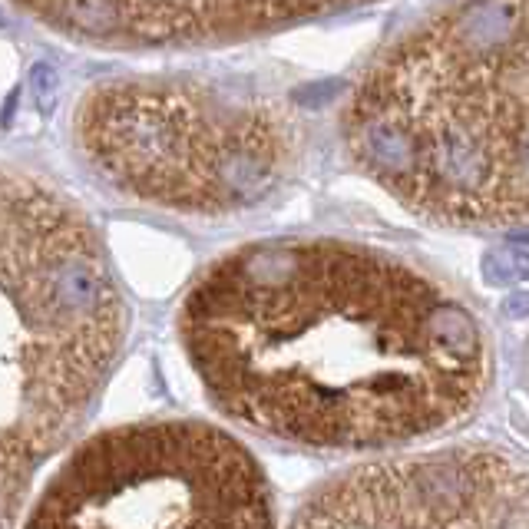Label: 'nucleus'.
Listing matches in <instances>:
<instances>
[{"label":"nucleus","instance_id":"f257e3e1","mask_svg":"<svg viewBox=\"0 0 529 529\" xmlns=\"http://www.w3.org/2000/svg\"><path fill=\"white\" fill-rule=\"evenodd\" d=\"M179 338L235 424L311 450H387L457 424L490 381L477 315L401 258L255 242L189 288Z\"/></svg>","mask_w":529,"mask_h":529},{"label":"nucleus","instance_id":"f03ea898","mask_svg":"<svg viewBox=\"0 0 529 529\" xmlns=\"http://www.w3.org/2000/svg\"><path fill=\"white\" fill-rule=\"evenodd\" d=\"M344 143L410 212L529 225V0H457L367 67Z\"/></svg>","mask_w":529,"mask_h":529},{"label":"nucleus","instance_id":"7ed1b4c3","mask_svg":"<svg viewBox=\"0 0 529 529\" xmlns=\"http://www.w3.org/2000/svg\"><path fill=\"white\" fill-rule=\"evenodd\" d=\"M126 338V305L83 212L4 176V513L67 440Z\"/></svg>","mask_w":529,"mask_h":529},{"label":"nucleus","instance_id":"20e7f679","mask_svg":"<svg viewBox=\"0 0 529 529\" xmlns=\"http://www.w3.org/2000/svg\"><path fill=\"white\" fill-rule=\"evenodd\" d=\"M90 169L133 199L189 212H232L282 179L291 120L268 103L176 83L93 86L73 116Z\"/></svg>","mask_w":529,"mask_h":529},{"label":"nucleus","instance_id":"39448f33","mask_svg":"<svg viewBox=\"0 0 529 529\" xmlns=\"http://www.w3.org/2000/svg\"><path fill=\"white\" fill-rule=\"evenodd\" d=\"M272 523L258 460L199 420H156L90 437L43 490L30 529H239Z\"/></svg>","mask_w":529,"mask_h":529},{"label":"nucleus","instance_id":"423d86ee","mask_svg":"<svg viewBox=\"0 0 529 529\" xmlns=\"http://www.w3.org/2000/svg\"><path fill=\"white\" fill-rule=\"evenodd\" d=\"M295 526H529V470L480 450L367 463L311 496Z\"/></svg>","mask_w":529,"mask_h":529}]
</instances>
